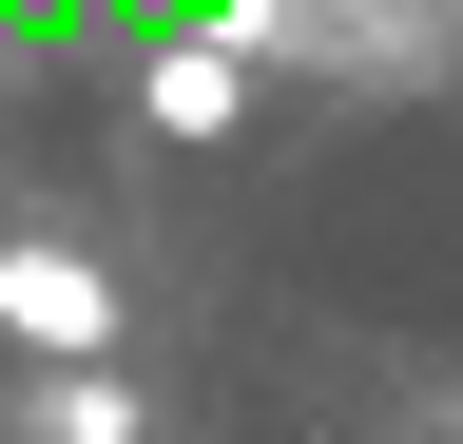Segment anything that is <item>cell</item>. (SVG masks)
<instances>
[{
  "label": "cell",
  "instance_id": "1",
  "mask_svg": "<svg viewBox=\"0 0 463 444\" xmlns=\"http://www.w3.org/2000/svg\"><path fill=\"white\" fill-rule=\"evenodd\" d=\"M0 328H20L39 367H116V328H136V290L78 251V232H0Z\"/></svg>",
  "mask_w": 463,
  "mask_h": 444
},
{
  "label": "cell",
  "instance_id": "2",
  "mask_svg": "<svg viewBox=\"0 0 463 444\" xmlns=\"http://www.w3.org/2000/svg\"><path fill=\"white\" fill-rule=\"evenodd\" d=\"M136 117H155V136H251V59H232L213 20L155 39V59H136Z\"/></svg>",
  "mask_w": 463,
  "mask_h": 444
},
{
  "label": "cell",
  "instance_id": "3",
  "mask_svg": "<svg viewBox=\"0 0 463 444\" xmlns=\"http://www.w3.org/2000/svg\"><path fill=\"white\" fill-rule=\"evenodd\" d=\"M39 444H155V406L116 367H58V406H39Z\"/></svg>",
  "mask_w": 463,
  "mask_h": 444
}]
</instances>
